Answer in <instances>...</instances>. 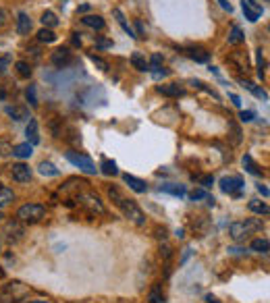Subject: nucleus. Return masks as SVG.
<instances>
[{
	"label": "nucleus",
	"instance_id": "4d7b16f0",
	"mask_svg": "<svg viewBox=\"0 0 270 303\" xmlns=\"http://www.w3.org/2000/svg\"><path fill=\"white\" fill-rule=\"evenodd\" d=\"M27 303H48V301H42V299H38V301H27Z\"/></svg>",
	"mask_w": 270,
	"mask_h": 303
},
{
	"label": "nucleus",
	"instance_id": "7c9ffc66",
	"mask_svg": "<svg viewBox=\"0 0 270 303\" xmlns=\"http://www.w3.org/2000/svg\"><path fill=\"white\" fill-rule=\"evenodd\" d=\"M241 85H243V88H247L251 93H254V96L256 98H262V100H268V93L264 92V90H260V88H256V85L254 83H251V81H243L241 79Z\"/></svg>",
	"mask_w": 270,
	"mask_h": 303
},
{
	"label": "nucleus",
	"instance_id": "473e14b6",
	"mask_svg": "<svg viewBox=\"0 0 270 303\" xmlns=\"http://www.w3.org/2000/svg\"><path fill=\"white\" fill-rule=\"evenodd\" d=\"M243 166H245L247 172H251V175H256V177L262 175V172H260V168L254 164V160H251V156H243Z\"/></svg>",
	"mask_w": 270,
	"mask_h": 303
},
{
	"label": "nucleus",
	"instance_id": "f03ea898",
	"mask_svg": "<svg viewBox=\"0 0 270 303\" xmlns=\"http://www.w3.org/2000/svg\"><path fill=\"white\" fill-rule=\"evenodd\" d=\"M46 216V208L42 204H25L17 210V220L23 224H36Z\"/></svg>",
	"mask_w": 270,
	"mask_h": 303
},
{
	"label": "nucleus",
	"instance_id": "6ab92c4d",
	"mask_svg": "<svg viewBox=\"0 0 270 303\" xmlns=\"http://www.w3.org/2000/svg\"><path fill=\"white\" fill-rule=\"evenodd\" d=\"M33 154V145L31 143H19L13 148V156H17V158H29V156Z\"/></svg>",
	"mask_w": 270,
	"mask_h": 303
},
{
	"label": "nucleus",
	"instance_id": "052dcab7",
	"mask_svg": "<svg viewBox=\"0 0 270 303\" xmlns=\"http://www.w3.org/2000/svg\"><path fill=\"white\" fill-rule=\"evenodd\" d=\"M266 2H268V0H266Z\"/></svg>",
	"mask_w": 270,
	"mask_h": 303
},
{
	"label": "nucleus",
	"instance_id": "79ce46f5",
	"mask_svg": "<svg viewBox=\"0 0 270 303\" xmlns=\"http://www.w3.org/2000/svg\"><path fill=\"white\" fill-rule=\"evenodd\" d=\"M239 118L243 120V123H249V120L256 118V115H254L251 110H241V112H239Z\"/></svg>",
	"mask_w": 270,
	"mask_h": 303
},
{
	"label": "nucleus",
	"instance_id": "49530a36",
	"mask_svg": "<svg viewBox=\"0 0 270 303\" xmlns=\"http://www.w3.org/2000/svg\"><path fill=\"white\" fill-rule=\"evenodd\" d=\"M6 154H13V148H8L6 143H0V156H6Z\"/></svg>",
	"mask_w": 270,
	"mask_h": 303
},
{
	"label": "nucleus",
	"instance_id": "6e6d98bb",
	"mask_svg": "<svg viewBox=\"0 0 270 303\" xmlns=\"http://www.w3.org/2000/svg\"><path fill=\"white\" fill-rule=\"evenodd\" d=\"M0 100H6V92L4 90H0Z\"/></svg>",
	"mask_w": 270,
	"mask_h": 303
},
{
	"label": "nucleus",
	"instance_id": "c85d7f7f",
	"mask_svg": "<svg viewBox=\"0 0 270 303\" xmlns=\"http://www.w3.org/2000/svg\"><path fill=\"white\" fill-rule=\"evenodd\" d=\"M6 115L13 117L15 120H25V118H29L27 110H25V108H15V106H6Z\"/></svg>",
	"mask_w": 270,
	"mask_h": 303
},
{
	"label": "nucleus",
	"instance_id": "864d4df0",
	"mask_svg": "<svg viewBox=\"0 0 270 303\" xmlns=\"http://www.w3.org/2000/svg\"><path fill=\"white\" fill-rule=\"evenodd\" d=\"M135 25H137V31H139V36H144V27H142V23H139V21H137Z\"/></svg>",
	"mask_w": 270,
	"mask_h": 303
},
{
	"label": "nucleus",
	"instance_id": "423d86ee",
	"mask_svg": "<svg viewBox=\"0 0 270 303\" xmlns=\"http://www.w3.org/2000/svg\"><path fill=\"white\" fill-rule=\"evenodd\" d=\"M241 8H243V15H245V19L256 23L260 17H262L264 8L260 2H256V0H241Z\"/></svg>",
	"mask_w": 270,
	"mask_h": 303
},
{
	"label": "nucleus",
	"instance_id": "f704fd0d",
	"mask_svg": "<svg viewBox=\"0 0 270 303\" xmlns=\"http://www.w3.org/2000/svg\"><path fill=\"white\" fill-rule=\"evenodd\" d=\"M25 98L31 106H38V92H36V85H29L27 90H25Z\"/></svg>",
	"mask_w": 270,
	"mask_h": 303
},
{
	"label": "nucleus",
	"instance_id": "58836bf2",
	"mask_svg": "<svg viewBox=\"0 0 270 303\" xmlns=\"http://www.w3.org/2000/svg\"><path fill=\"white\" fill-rule=\"evenodd\" d=\"M231 60H235V63H239V69H241V71H247V56L243 58V56H239V54H233V56H231Z\"/></svg>",
	"mask_w": 270,
	"mask_h": 303
},
{
	"label": "nucleus",
	"instance_id": "cd10ccee",
	"mask_svg": "<svg viewBox=\"0 0 270 303\" xmlns=\"http://www.w3.org/2000/svg\"><path fill=\"white\" fill-rule=\"evenodd\" d=\"M42 25H44L46 29H52V27H56L58 25V17L52 13V11H46L44 15H42Z\"/></svg>",
	"mask_w": 270,
	"mask_h": 303
},
{
	"label": "nucleus",
	"instance_id": "7ed1b4c3",
	"mask_svg": "<svg viewBox=\"0 0 270 303\" xmlns=\"http://www.w3.org/2000/svg\"><path fill=\"white\" fill-rule=\"evenodd\" d=\"M27 293H29V289L25 287L23 282L15 280V282H8V284H4V287L0 289V301L2 303H15V301L23 299Z\"/></svg>",
	"mask_w": 270,
	"mask_h": 303
},
{
	"label": "nucleus",
	"instance_id": "39448f33",
	"mask_svg": "<svg viewBox=\"0 0 270 303\" xmlns=\"http://www.w3.org/2000/svg\"><path fill=\"white\" fill-rule=\"evenodd\" d=\"M65 156H67V160L71 162V164H75L77 168H81V170H85V172H90V175H94V172L98 170V168L94 166V162L88 158V156H83V154H77V152H67Z\"/></svg>",
	"mask_w": 270,
	"mask_h": 303
},
{
	"label": "nucleus",
	"instance_id": "1a4fd4ad",
	"mask_svg": "<svg viewBox=\"0 0 270 303\" xmlns=\"http://www.w3.org/2000/svg\"><path fill=\"white\" fill-rule=\"evenodd\" d=\"M11 175L13 179L17 181V183H29V179H31V168L27 166V164H13V168H11Z\"/></svg>",
	"mask_w": 270,
	"mask_h": 303
},
{
	"label": "nucleus",
	"instance_id": "3c124183",
	"mask_svg": "<svg viewBox=\"0 0 270 303\" xmlns=\"http://www.w3.org/2000/svg\"><path fill=\"white\" fill-rule=\"evenodd\" d=\"M258 191H260V193H262L264 197H268V189H266L264 185H258Z\"/></svg>",
	"mask_w": 270,
	"mask_h": 303
},
{
	"label": "nucleus",
	"instance_id": "c9c22d12",
	"mask_svg": "<svg viewBox=\"0 0 270 303\" xmlns=\"http://www.w3.org/2000/svg\"><path fill=\"white\" fill-rule=\"evenodd\" d=\"M147 67H150V71H160L162 69V56L160 54H152V58H150V63H147Z\"/></svg>",
	"mask_w": 270,
	"mask_h": 303
},
{
	"label": "nucleus",
	"instance_id": "ddd939ff",
	"mask_svg": "<svg viewBox=\"0 0 270 303\" xmlns=\"http://www.w3.org/2000/svg\"><path fill=\"white\" fill-rule=\"evenodd\" d=\"M31 31V19L27 13H19V17H17V33L19 36H29Z\"/></svg>",
	"mask_w": 270,
	"mask_h": 303
},
{
	"label": "nucleus",
	"instance_id": "0eeeda50",
	"mask_svg": "<svg viewBox=\"0 0 270 303\" xmlns=\"http://www.w3.org/2000/svg\"><path fill=\"white\" fill-rule=\"evenodd\" d=\"M243 187V179L241 177H222L221 179V189L229 195H237Z\"/></svg>",
	"mask_w": 270,
	"mask_h": 303
},
{
	"label": "nucleus",
	"instance_id": "a211bd4d",
	"mask_svg": "<svg viewBox=\"0 0 270 303\" xmlns=\"http://www.w3.org/2000/svg\"><path fill=\"white\" fill-rule=\"evenodd\" d=\"M187 56L191 60H196V63H208V60H210V54H208L206 50H202V48H189Z\"/></svg>",
	"mask_w": 270,
	"mask_h": 303
},
{
	"label": "nucleus",
	"instance_id": "b1692460",
	"mask_svg": "<svg viewBox=\"0 0 270 303\" xmlns=\"http://www.w3.org/2000/svg\"><path fill=\"white\" fill-rule=\"evenodd\" d=\"M147 301H150V303H167V301H164V293H162L160 284H154V287H152L150 295H147Z\"/></svg>",
	"mask_w": 270,
	"mask_h": 303
},
{
	"label": "nucleus",
	"instance_id": "f8f14e48",
	"mask_svg": "<svg viewBox=\"0 0 270 303\" xmlns=\"http://www.w3.org/2000/svg\"><path fill=\"white\" fill-rule=\"evenodd\" d=\"M156 92L162 93V96H169V98H179V96H183V93H185V90H183L181 85H177V83L158 85V88H156Z\"/></svg>",
	"mask_w": 270,
	"mask_h": 303
},
{
	"label": "nucleus",
	"instance_id": "bf43d9fd",
	"mask_svg": "<svg viewBox=\"0 0 270 303\" xmlns=\"http://www.w3.org/2000/svg\"><path fill=\"white\" fill-rule=\"evenodd\" d=\"M0 247H2V243H0Z\"/></svg>",
	"mask_w": 270,
	"mask_h": 303
},
{
	"label": "nucleus",
	"instance_id": "ea45409f",
	"mask_svg": "<svg viewBox=\"0 0 270 303\" xmlns=\"http://www.w3.org/2000/svg\"><path fill=\"white\" fill-rule=\"evenodd\" d=\"M8 65H11V54H4L2 58H0V75H4V73H6Z\"/></svg>",
	"mask_w": 270,
	"mask_h": 303
},
{
	"label": "nucleus",
	"instance_id": "9d476101",
	"mask_svg": "<svg viewBox=\"0 0 270 303\" xmlns=\"http://www.w3.org/2000/svg\"><path fill=\"white\" fill-rule=\"evenodd\" d=\"M52 65L54 67H60V69H65L69 63L73 60V56H71V50L69 48H58V50H54L52 52Z\"/></svg>",
	"mask_w": 270,
	"mask_h": 303
},
{
	"label": "nucleus",
	"instance_id": "bb28decb",
	"mask_svg": "<svg viewBox=\"0 0 270 303\" xmlns=\"http://www.w3.org/2000/svg\"><path fill=\"white\" fill-rule=\"evenodd\" d=\"M38 40L42 42V44H52V42H56V33L52 31V29L42 27V29L38 31Z\"/></svg>",
	"mask_w": 270,
	"mask_h": 303
},
{
	"label": "nucleus",
	"instance_id": "603ef678",
	"mask_svg": "<svg viewBox=\"0 0 270 303\" xmlns=\"http://www.w3.org/2000/svg\"><path fill=\"white\" fill-rule=\"evenodd\" d=\"M88 11H90V6H88V4H81L79 8H77V13H88Z\"/></svg>",
	"mask_w": 270,
	"mask_h": 303
},
{
	"label": "nucleus",
	"instance_id": "6e6552de",
	"mask_svg": "<svg viewBox=\"0 0 270 303\" xmlns=\"http://www.w3.org/2000/svg\"><path fill=\"white\" fill-rule=\"evenodd\" d=\"M6 239L11 241V243H17V241H21L23 235H25V231H23V222L19 220H11V222H6Z\"/></svg>",
	"mask_w": 270,
	"mask_h": 303
},
{
	"label": "nucleus",
	"instance_id": "a18cd8bd",
	"mask_svg": "<svg viewBox=\"0 0 270 303\" xmlns=\"http://www.w3.org/2000/svg\"><path fill=\"white\" fill-rule=\"evenodd\" d=\"M197 181H199V183H202L204 187H212V183H214V179L208 177V175H206V177H197Z\"/></svg>",
	"mask_w": 270,
	"mask_h": 303
},
{
	"label": "nucleus",
	"instance_id": "f257e3e1",
	"mask_svg": "<svg viewBox=\"0 0 270 303\" xmlns=\"http://www.w3.org/2000/svg\"><path fill=\"white\" fill-rule=\"evenodd\" d=\"M262 229V220L258 218H245V220H239V222H233L229 227V235L235 243H243L245 239H249L251 235Z\"/></svg>",
	"mask_w": 270,
	"mask_h": 303
},
{
	"label": "nucleus",
	"instance_id": "412c9836",
	"mask_svg": "<svg viewBox=\"0 0 270 303\" xmlns=\"http://www.w3.org/2000/svg\"><path fill=\"white\" fill-rule=\"evenodd\" d=\"M160 191H164V193H171V195H179V197H183V195L187 193V189L183 187V185L167 183V185H160Z\"/></svg>",
	"mask_w": 270,
	"mask_h": 303
},
{
	"label": "nucleus",
	"instance_id": "72a5a7b5",
	"mask_svg": "<svg viewBox=\"0 0 270 303\" xmlns=\"http://www.w3.org/2000/svg\"><path fill=\"white\" fill-rule=\"evenodd\" d=\"M268 247H270L268 239H256L254 243H251V249L258 252V254H268Z\"/></svg>",
	"mask_w": 270,
	"mask_h": 303
},
{
	"label": "nucleus",
	"instance_id": "5701e85b",
	"mask_svg": "<svg viewBox=\"0 0 270 303\" xmlns=\"http://www.w3.org/2000/svg\"><path fill=\"white\" fill-rule=\"evenodd\" d=\"M13 200H15L13 189H8V187H0V210H2V208H6Z\"/></svg>",
	"mask_w": 270,
	"mask_h": 303
},
{
	"label": "nucleus",
	"instance_id": "13d9d810",
	"mask_svg": "<svg viewBox=\"0 0 270 303\" xmlns=\"http://www.w3.org/2000/svg\"><path fill=\"white\" fill-rule=\"evenodd\" d=\"M2 218H4V214H2V210H0V222H2Z\"/></svg>",
	"mask_w": 270,
	"mask_h": 303
},
{
	"label": "nucleus",
	"instance_id": "8fccbe9b",
	"mask_svg": "<svg viewBox=\"0 0 270 303\" xmlns=\"http://www.w3.org/2000/svg\"><path fill=\"white\" fill-rule=\"evenodd\" d=\"M219 2H221V6H222V8H224V11H229V13H231V11H233V6H231V4H229V2H226V0H219Z\"/></svg>",
	"mask_w": 270,
	"mask_h": 303
},
{
	"label": "nucleus",
	"instance_id": "9b49d317",
	"mask_svg": "<svg viewBox=\"0 0 270 303\" xmlns=\"http://www.w3.org/2000/svg\"><path fill=\"white\" fill-rule=\"evenodd\" d=\"M81 204H83L85 208H88V210H90L92 214H104V206L100 204L98 195L85 193V195H81Z\"/></svg>",
	"mask_w": 270,
	"mask_h": 303
},
{
	"label": "nucleus",
	"instance_id": "4468645a",
	"mask_svg": "<svg viewBox=\"0 0 270 303\" xmlns=\"http://www.w3.org/2000/svg\"><path fill=\"white\" fill-rule=\"evenodd\" d=\"M25 135H27V143H31V145L40 143V129H38V120L36 118H29V125H27V129H25Z\"/></svg>",
	"mask_w": 270,
	"mask_h": 303
},
{
	"label": "nucleus",
	"instance_id": "a878e982",
	"mask_svg": "<svg viewBox=\"0 0 270 303\" xmlns=\"http://www.w3.org/2000/svg\"><path fill=\"white\" fill-rule=\"evenodd\" d=\"M38 170H40L44 177H58V168H56L52 162H40Z\"/></svg>",
	"mask_w": 270,
	"mask_h": 303
},
{
	"label": "nucleus",
	"instance_id": "c03bdc74",
	"mask_svg": "<svg viewBox=\"0 0 270 303\" xmlns=\"http://www.w3.org/2000/svg\"><path fill=\"white\" fill-rule=\"evenodd\" d=\"M96 46H98V48H112V42L104 40V38H98V40H96Z\"/></svg>",
	"mask_w": 270,
	"mask_h": 303
},
{
	"label": "nucleus",
	"instance_id": "aec40b11",
	"mask_svg": "<svg viewBox=\"0 0 270 303\" xmlns=\"http://www.w3.org/2000/svg\"><path fill=\"white\" fill-rule=\"evenodd\" d=\"M131 65L137 69V71H150V67H147V60H146V56L144 54H139V52H133L131 54Z\"/></svg>",
	"mask_w": 270,
	"mask_h": 303
},
{
	"label": "nucleus",
	"instance_id": "2eb2a0df",
	"mask_svg": "<svg viewBox=\"0 0 270 303\" xmlns=\"http://www.w3.org/2000/svg\"><path fill=\"white\" fill-rule=\"evenodd\" d=\"M123 179H125V183L133 189L135 193H146L147 191V185H146V181H142V179H137V177H133V175H123Z\"/></svg>",
	"mask_w": 270,
	"mask_h": 303
},
{
	"label": "nucleus",
	"instance_id": "5fc2aeb1",
	"mask_svg": "<svg viewBox=\"0 0 270 303\" xmlns=\"http://www.w3.org/2000/svg\"><path fill=\"white\" fill-rule=\"evenodd\" d=\"M206 301H208V303H219V301H216L212 295H208V297H206Z\"/></svg>",
	"mask_w": 270,
	"mask_h": 303
},
{
	"label": "nucleus",
	"instance_id": "4c0bfd02",
	"mask_svg": "<svg viewBox=\"0 0 270 303\" xmlns=\"http://www.w3.org/2000/svg\"><path fill=\"white\" fill-rule=\"evenodd\" d=\"M90 60L92 63L98 67V69H102V71H108V63L104 58H100V56H96V54H90Z\"/></svg>",
	"mask_w": 270,
	"mask_h": 303
},
{
	"label": "nucleus",
	"instance_id": "20e7f679",
	"mask_svg": "<svg viewBox=\"0 0 270 303\" xmlns=\"http://www.w3.org/2000/svg\"><path fill=\"white\" fill-rule=\"evenodd\" d=\"M117 206L121 208V210H123V214H125L133 224H137V227H144V224H146V216H144V212L139 210V206H137L133 200H125V197H121Z\"/></svg>",
	"mask_w": 270,
	"mask_h": 303
},
{
	"label": "nucleus",
	"instance_id": "f3484780",
	"mask_svg": "<svg viewBox=\"0 0 270 303\" xmlns=\"http://www.w3.org/2000/svg\"><path fill=\"white\" fill-rule=\"evenodd\" d=\"M243 42H245V33L241 31L239 25H233L231 31H229V44L231 46H239V44H243Z\"/></svg>",
	"mask_w": 270,
	"mask_h": 303
},
{
	"label": "nucleus",
	"instance_id": "4be33fe9",
	"mask_svg": "<svg viewBox=\"0 0 270 303\" xmlns=\"http://www.w3.org/2000/svg\"><path fill=\"white\" fill-rule=\"evenodd\" d=\"M112 15H115L117 17V21H119V25H121V27H123L127 33H129V36H131V38H137L135 36V33H133V29H131V25H129L127 23V19H125V15L123 13H121V8H115V11H112Z\"/></svg>",
	"mask_w": 270,
	"mask_h": 303
},
{
	"label": "nucleus",
	"instance_id": "2f4dec72",
	"mask_svg": "<svg viewBox=\"0 0 270 303\" xmlns=\"http://www.w3.org/2000/svg\"><path fill=\"white\" fill-rule=\"evenodd\" d=\"M247 206H249V210H251V212H256V214H268V206H266V202L251 200Z\"/></svg>",
	"mask_w": 270,
	"mask_h": 303
},
{
	"label": "nucleus",
	"instance_id": "393cba45",
	"mask_svg": "<svg viewBox=\"0 0 270 303\" xmlns=\"http://www.w3.org/2000/svg\"><path fill=\"white\" fill-rule=\"evenodd\" d=\"M100 168H102V172H104L106 177H115V175H119V168H117V162H115V160H102Z\"/></svg>",
	"mask_w": 270,
	"mask_h": 303
},
{
	"label": "nucleus",
	"instance_id": "e433bc0d",
	"mask_svg": "<svg viewBox=\"0 0 270 303\" xmlns=\"http://www.w3.org/2000/svg\"><path fill=\"white\" fill-rule=\"evenodd\" d=\"M266 60H264V56H262V50H258V77L260 79H264V75H266Z\"/></svg>",
	"mask_w": 270,
	"mask_h": 303
},
{
	"label": "nucleus",
	"instance_id": "37998d69",
	"mask_svg": "<svg viewBox=\"0 0 270 303\" xmlns=\"http://www.w3.org/2000/svg\"><path fill=\"white\" fill-rule=\"evenodd\" d=\"M8 23V13L4 11V8L2 6H0V29H2L4 27V25Z\"/></svg>",
	"mask_w": 270,
	"mask_h": 303
},
{
	"label": "nucleus",
	"instance_id": "a19ab883",
	"mask_svg": "<svg viewBox=\"0 0 270 303\" xmlns=\"http://www.w3.org/2000/svg\"><path fill=\"white\" fill-rule=\"evenodd\" d=\"M189 197H191V200H206L208 193L204 191V189H194V191L189 193Z\"/></svg>",
	"mask_w": 270,
	"mask_h": 303
},
{
	"label": "nucleus",
	"instance_id": "dca6fc26",
	"mask_svg": "<svg viewBox=\"0 0 270 303\" xmlns=\"http://www.w3.org/2000/svg\"><path fill=\"white\" fill-rule=\"evenodd\" d=\"M81 21H83V25H88V27H92V29H104L106 27V23H104V19L100 15H85Z\"/></svg>",
	"mask_w": 270,
	"mask_h": 303
},
{
	"label": "nucleus",
	"instance_id": "de8ad7c7",
	"mask_svg": "<svg viewBox=\"0 0 270 303\" xmlns=\"http://www.w3.org/2000/svg\"><path fill=\"white\" fill-rule=\"evenodd\" d=\"M229 98L233 100V104H235V106H237V108L241 106V98L237 96V93H229Z\"/></svg>",
	"mask_w": 270,
	"mask_h": 303
},
{
	"label": "nucleus",
	"instance_id": "c756f323",
	"mask_svg": "<svg viewBox=\"0 0 270 303\" xmlns=\"http://www.w3.org/2000/svg\"><path fill=\"white\" fill-rule=\"evenodd\" d=\"M17 67V73H19V77H23V79H29L31 73H33V69L29 63H25V60H19V63L15 65Z\"/></svg>",
	"mask_w": 270,
	"mask_h": 303
},
{
	"label": "nucleus",
	"instance_id": "09e8293b",
	"mask_svg": "<svg viewBox=\"0 0 270 303\" xmlns=\"http://www.w3.org/2000/svg\"><path fill=\"white\" fill-rule=\"evenodd\" d=\"M73 46H81V33H73Z\"/></svg>",
	"mask_w": 270,
	"mask_h": 303
}]
</instances>
